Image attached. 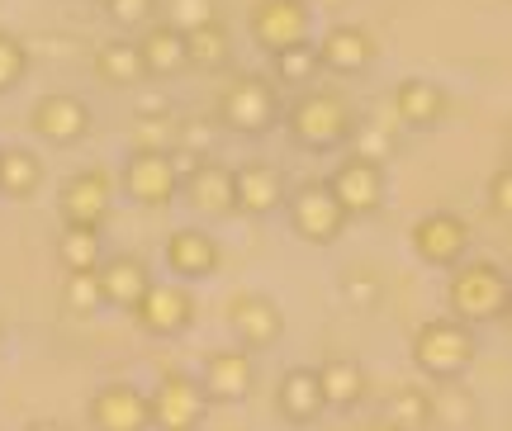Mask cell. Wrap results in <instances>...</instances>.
Returning a JSON list of instances; mask_svg holds the SVG:
<instances>
[{"label": "cell", "mask_w": 512, "mask_h": 431, "mask_svg": "<svg viewBox=\"0 0 512 431\" xmlns=\"http://www.w3.org/2000/svg\"><path fill=\"white\" fill-rule=\"evenodd\" d=\"M280 124H285V133L294 143L309 147V152H337V147H347L356 138L361 119H356V105L342 90L318 86V90H304L299 100H290Z\"/></svg>", "instance_id": "6da1fadb"}, {"label": "cell", "mask_w": 512, "mask_h": 431, "mask_svg": "<svg viewBox=\"0 0 512 431\" xmlns=\"http://www.w3.org/2000/svg\"><path fill=\"white\" fill-rule=\"evenodd\" d=\"M446 308L451 318L470 327L503 323L512 308V280L498 261H460L446 280Z\"/></svg>", "instance_id": "7a4b0ae2"}, {"label": "cell", "mask_w": 512, "mask_h": 431, "mask_svg": "<svg viewBox=\"0 0 512 431\" xmlns=\"http://www.w3.org/2000/svg\"><path fill=\"white\" fill-rule=\"evenodd\" d=\"M413 365H418L422 379L432 384H451L460 379L479 356V342H475V327L460 323V318H427V323L413 332Z\"/></svg>", "instance_id": "3957f363"}, {"label": "cell", "mask_w": 512, "mask_h": 431, "mask_svg": "<svg viewBox=\"0 0 512 431\" xmlns=\"http://www.w3.org/2000/svg\"><path fill=\"white\" fill-rule=\"evenodd\" d=\"M280 119H285V109H280V90H275L271 76L242 72L223 86L219 124L228 133H238V138H266Z\"/></svg>", "instance_id": "277c9868"}, {"label": "cell", "mask_w": 512, "mask_h": 431, "mask_svg": "<svg viewBox=\"0 0 512 431\" xmlns=\"http://www.w3.org/2000/svg\"><path fill=\"white\" fill-rule=\"evenodd\" d=\"M181 166H176V147L162 152V147H133L128 152L124 171H119V185H124V195L133 204H143V209H166V204H176L181 195Z\"/></svg>", "instance_id": "5b68a950"}, {"label": "cell", "mask_w": 512, "mask_h": 431, "mask_svg": "<svg viewBox=\"0 0 512 431\" xmlns=\"http://www.w3.org/2000/svg\"><path fill=\"white\" fill-rule=\"evenodd\" d=\"M285 214H290V228L294 237H304L309 247H332L337 237L347 233L351 214L342 209V199L332 195L328 180H309V185H299L285 204Z\"/></svg>", "instance_id": "8992f818"}, {"label": "cell", "mask_w": 512, "mask_h": 431, "mask_svg": "<svg viewBox=\"0 0 512 431\" xmlns=\"http://www.w3.org/2000/svg\"><path fill=\"white\" fill-rule=\"evenodd\" d=\"M247 34L261 53L313 43V5L309 0H256L247 10Z\"/></svg>", "instance_id": "52a82bcc"}, {"label": "cell", "mask_w": 512, "mask_h": 431, "mask_svg": "<svg viewBox=\"0 0 512 431\" xmlns=\"http://www.w3.org/2000/svg\"><path fill=\"white\" fill-rule=\"evenodd\" d=\"M152 431H200L209 413V394L195 375L185 370H166L152 389Z\"/></svg>", "instance_id": "ba28073f"}, {"label": "cell", "mask_w": 512, "mask_h": 431, "mask_svg": "<svg viewBox=\"0 0 512 431\" xmlns=\"http://www.w3.org/2000/svg\"><path fill=\"white\" fill-rule=\"evenodd\" d=\"M470 223L460 214H451V209H432V214H422L418 223H413V233H408V242H413V256H418L422 266L432 270H456L465 256H470Z\"/></svg>", "instance_id": "9c48e42d"}, {"label": "cell", "mask_w": 512, "mask_h": 431, "mask_svg": "<svg viewBox=\"0 0 512 431\" xmlns=\"http://www.w3.org/2000/svg\"><path fill=\"white\" fill-rule=\"evenodd\" d=\"M110 209H114V180L105 166H86V171L62 180V195H57L62 228H105Z\"/></svg>", "instance_id": "30bf717a"}, {"label": "cell", "mask_w": 512, "mask_h": 431, "mask_svg": "<svg viewBox=\"0 0 512 431\" xmlns=\"http://www.w3.org/2000/svg\"><path fill=\"white\" fill-rule=\"evenodd\" d=\"M195 308L200 304H195V294H190L185 280H166V285L152 280V289L143 294V304L133 308V323H138V332H147V337L171 342V337H181V332L195 327Z\"/></svg>", "instance_id": "8fae6325"}, {"label": "cell", "mask_w": 512, "mask_h": 431, "mask_svg": "<svg viewBox=\"0 0 512 431\" xmlns=\"http://www.w3.org/2000/svg\"><path fill=\"white\" fill-rule=\"evenodd\" d=\"M29 128H34V138H43V143L76 147L91 133V105L81 95H72V90H48L29 109Z\"/></svg>", "instance_id": "7c38bea8"}, {"label": "cell", "mask_w": 512, "mask_h": 431, "mask_svg": "<svg viewBox=\"0 0 512 431\" xmlns=\"http://www.w3.org/2000/svg\"><path fill=\"white\" fill-rule=\"evenodd\" d=\"M86 417H91V431H152V398L124 379H110L91 394Z\"/></svg>", "instance_id": "4fadbf2b"}, {"label": "cell", "mask_w": 512, "mask_h": 431, "mask_svg": "<svg viewBox=\"0 0 512 431\" xmlns=\"http://www.w3.org/2000/svg\"><path fill=\"white\" fill-rule=\"evenodd\" d=\"M181 195L200 218H233L238 214V171L214 157H200L195 171L181 180Z\"/></svg>", "instance_id": "5bb4252c"}, {"label": "cell", "mask_w": 512, "mask_h": 431, "mask_svg": "<svg viewBox=\"0 0 512 431\" xmlns=\"http://www.w3.org/2000/svg\"><path fill=\"white\" fill-rule=\"evenodd\" d=\"M328 185H332V195L342 199V209H347L351 218H370L384 204V162L351 152V157L337 162Z\"/></svg>", "instance_id": "9a60e30c"}, {"label": "cell", "mask_w": 512, "mask_h": 431, "mask_svg": "<svg viewBox=\"0 0 512 431\" xmlns=\"http://www.w3.org/2000/svg\"><path fill=\"white\" fill-rule=\"evenodd\" d=\"M228 327H233L238 346L266 351V346H275L285 337V313H280V304L266 299V294H233V299H228Z\"/></svg>", "instance_id": "2e32d148"}, {"label": "cell", "mask_w": 512, "mask_h": 431, "mask_svg": "<svg viewBox=\"0 0 512 431\" xmlns=\"http://www.w3.org/2000/svg\"><path fill=\"white\" fill-rule=\"evenodd\" d=\"M219 266H223V252H219V242H214V233L185 223V228H176V233L166 237V270H171L176 280H185V285L214 280Z\"/></svg>", "instance_id": "e0dca14e"}, {"label": "cell", "mask_w": 512, "mask_h": 431, "mask_svg": "<svg viewBox=\"0 0 512 431\" xmlns=\"http://www.w3.org/2000/svg\"><path fill=\"white\" fill-rule=\"evenodd\" d=\"M200 384L209 403H242L256 384V365L247 346H228V351H209L200 370Z\"/></svg>", "instance_id": "ac0fdd59"}, {"label": "cell", "mask_w": 512, "mask_h": 431, "mask_svg": "<svg viewBox=\"0 0 512 431\" xmlns=\"http://www.w3.org/2000/svg\"><path fill=\"white\" fill-rule=\"evenodd\" d=\"M238 171V214L247 218H271L275 209L290 204V190H285V171L271 162H242Z\"/></svg>", "instance_id": "d6986e66"}, {"label": "cell", "mask_w": 512, "mask_h": 431, "mask_svg": "<svg viewBox=\"0 0 512 431\" xmlns=\"http://www.w3.org/2000/svg\"><path fill=\"white\" fill-rule=\"evenodd\" d=\"M275 413L285 417L290 427H313L318 417L328 413V398H323L318 370H304V365L285 370L280 384H275Z\"/></svg>", "instance_id": "ffe728a7"}, {"label": "cell", "mask_w": 512, "mask_h": 431, "mask_svg": "<svg viewBox=\"0 0 512 431\" xmlns=\"http://www.w3.org/2000/svg\"><path fill=\"white\" fill-rule=\"evenodd\" d=\"M318 62H323V72H337V76L366 72L375 62V38L361 24H332L328 34L318 38Z\"/></svg>", "instance_id": "44dd1931"}, {"label": "cell", "mask_w": 512, "mask_h": 431, "mask_svg": "<svg viewBox=\"0 0 512 431\" xmlns=\"http://www.w3.org/2000/svg\"><path fill=\"white\" fill-rule=\"evenodd\" d=\"M100 289H105V308H119L133 318V308L143 304V294L152 289V275L138 256H105L100 261Z\"/></svg>", "instance_id": "7402d4cb"}, {"label": "cell", "mask_w": 512, "mask_h": 431, "mask_svg": "<svg viewBox=\"0 0 512 431\" xmlns=\"http://www.w3.org/2000/svg\"><path fill=\"white\" fill-rule=\"evenodd\" d=\"M446 90L427 76H408L394 86V114H399L403 128H437L446 119Z\"/></svg>", "instance_id": "603a6c76"}, {"label": "cell", "mask_w": 512, "mask_h": 431, "mask_svg": "<svg viewBox=\"0 0 512 431\" xmlns=\"http://www.w3.org/2000/svg\"><path fill=\"white\" fill-rule=\"evenodd\" d=\"M95 76L105 81V86H119V90H133L147 81V62H143V48H138V38H110V43H100L95 48Z\"/></svg>", "instance_id": "cb8c5ba5"}, {"label": "cell", "mask_w": 512, "mask_h": 431, "mask_svg": "<svg viewBox=\"0 0 512 431\" xmlns=\"http://www.w3.org/2000/svg\"><path fill=\"white\" fill-rule=\"evenodd\" d=\"M138 48H143L147 76H176L190 67V48H185V29H176L171 19H157L138 34Z\"/></svg>", "instance_id": "d4e9b609"}, {"label": "cell", "mask_w": 512, "mask_h": 431, "mask_svg": "<svg viewBox=\"0 0 512 431\" xmlns=\"http://www.w3.org/2000/svg\"><path fill=\"white\" fill-rule=\"evenodd\" d=\"M318 384H323V398H328L332 413H351L361 398H366V370L347 356H328L318 365Z\"/></svg>", "instance_id": "484cf974"}, {"label": "cell", "mask_w": 512, "mask_h": 431, "mask_svg": "<svg viewBox=\"0 0 512 431\" xmlns=\"http://www.w3.org/2000/svg\"><path fill=\"white\" fill-rule=\"evenodd\" d=\"M43 185V162L29 147H0V195L5 199H34Z\"/></svg>", "instance_id": "4316f807"}, {"label": "cell", "mask_w": 512, "mask_h": 431, "mask_svg": "<svg viewBox=\"0 0 512 431\" xmlns=\"http://www.w3.org/2000/svg\"><path fill=\"white\" fill-rule=\"evenodd\" d=\"M185 48H190V67L195 72H223L233 62V34L223 29V19H209L200 29H190Z\"/></svg>", "instance_id": "83f0119b"}, {"label": "cell", "mask_w": 512, "mask_h": 431, "mask_svg": "<svg viewBox=\"0 0 512 431\" xmlns=\"http://www.w3.org/2000/svg\"><path fill=\"white\" fill-rule=\"evenodd\" d=\"M384 422H394L399 431H427L437 422V408H432V394L422 384H399L389 403H384Z\"/></svg>", "instance_id": "f1b7e54d"}, {"label": "cell", "mask_w": 512, "mask_h": 431, "mask_svg": "<svg viewBox=\"0 0 512 431\" xmlns=\"http://www.w3.org/2000/svg\"><path fill=\"white\" fill-rule=\"evenodd\" d=\"M57 261L62 270L72 275V270H100V228H62L57 237Z\"/></svg>", "instance_id": "f546056e"}, {"label": "cell", "mask_w": 512, "mask_h": 431, "mask_svg": "<svg viewBox=\"0 0 512 431\" xmlns=\"http://www.w3.org/2000/svg\"><path fill=\"white\" fill-rule=\"evenodd\" d=\"M318 72H323L318 43H299V48L271 53V81H280V86H309Z\"/></svg>", "instance_id": "4dcf8cb0"}, {"label": "cell", "mask_w": 512, "mask_h": 431, "mask_svg": "<svg viewBox=\"0 0 512 431\" xmlns=\"http://www.w3.org/2000/svg\"><path fill=\"white\" fill-rule=\"evenodd\" d=\"M62 304L76 318H91L105 308V289H100V270H72L67 285H62Z\"/></svg>", "instance_id": "1f68e13d"}, {"label": "cell", "mask_w": 512, "mask_h": 431, "mask_svg": "<svg viewBox=\"0 0 512 431\" xmlns=\"http://www.w3.org/2000/svg\"><path fill=\"white\" fill-rule=\"evenodd\" d=\"M157 5L162 0H105V15L119 34H143L147 24H157Z\"/></svg>", "instance_id": "d6a6232c"}, {"label": "cell", "mask_w": 512, "mask_h": 431, "mask_svg": "<svg viewBox=\"0 0 512 431\" xmlns=\"http://www.w3.org/2000/svg\"><path fill=\"white\" fill-rule=\"evenodd\" d=\"M24 76H29V48H24V38L0 29V95L19 90Z\"/></svg>", "instance_id": "836d02e7"}, {"label": "cell", "mask_w": 512, "mask_h": 431, "mask_svg": "<svg viewBox=\"0 0 512 431\" xmlns=\"http://www.w3.org/2000/svg\"><path fill=\"white\" fill-rule=\"evenodd\" d=\"M133 147H162V152H171V114H138Z\"/></svg>", "instance_id": "e575fe53"}, {"label": "cell", "mask_w": 512, "mask_h": 431, "mask_svg": "<svg viewBox=\"0 0 512 431\" xmlns=\"http://www.w3.org/2000/svg\"><path fill=\"white\" fill-rule=\"evenodd\" d=\"M489 209H494L503 223H512V162H503L489 176Z\"/></svg>", "instance_id": "d590c367"}, {"label": "cell", "mask_w": 512, "mask_h": 431, "mask_svg": "<svg viewBox=\"0 0 512 431\" xmlns=\"http://www.w3.org/2000/svg\"><path fill=\"white\" fill-rule=\"evenodd\" d=\"M166 19L190 34V29H200V24H209V19H219V15H214V0H176V10Z\"/></svg>", "instance_id": "8d00e7d4"}, {"label": "cell", "mask_w": 512, "mask_h": 431, "mask_svg": "<svg viewBox=\"0 0 512 431\" xmlns=\"http://www.w3.org/2000/svg\"><path fill=\"white\" fill-rule=\"evenodd\" d=\"M342 294H347L356 308H375V304H380V280H375L370 270H356V275H347V280H342Z\"/></svg>", "instance_id": "74e56055"}, {"label": "cell", "mask_w": 512, "mask_h": 431, "mask_svg": "<svg viewBox=\"0 0 512 431\" xmlns=\"http://www.w3.org/2000/svg\"><path fill=\"white\" fill-rule=\"evenodd\" d=\"M24 431H67L62 422H53V417H38V422H29Z\"/></svg>", "instance_id": "f35d334b"}, {"label": "cell", "mask_w": 512, "mask_h": 431, "mask_svg": "<svg viewBox=\"0 0 512 431\" xmlns=\"http://www.w3.org/2000/svg\"><path fill=\"white\" fill-rule=\"evenodd\" d=\"M503 152H508V162H512V119H508V128H503Z\"/></svg>", "instance_id": "ab89813d"}, {"label": "cell", "mask_w": 512, "mask_h": 431, "mask_svg": "<svg viewBox=\"0 0 512 431\" xmlns=\"http://www.w3.org/2000/svg\"><path fill=\"white\" fill-rule=\"evenodd\" d=\"M366 431H399V427H394V422H384V417H380V422H370Z\"/></svg>", "instance_id": "60d3db41"}, {"label": "cell", "mask_w": 512, "mask_h": 431, "mask_svg": "<svg viewBox=\"0 0 512 431\" xmlns=\"http://www.w3.org/2000/svg\"><path fill=\"white\" fill-rule=\"evenodd\" d=\"M503 323H508V337H512V308H508V318H503Z\"/></svg>", "instance_id": "b9f144b4"}, {"label": "cell", "mask_w": 512, "mask_h": 431, "mask_svg": "<svg viewBox=\"0 0 512 431\" xmlns=\"http://www.w3.org/2000/svg\"><path fill=\"white\" fill-rule=\"evenodd\" d=\"M328 5H342V0H328Z\"/></svg>", "instance_id": "7bdbcfd3"}, {"label": "cell", "mask_w": 512, "mask_h": 431, "mask_svg": "<svg viewBox=\"0 0 512 431\" xmlns=\"http://www.w3.org/2000/svg\"><path fill=\"white\" fill-rule=\"evenodd\" d=\"M0 337H5V327H0Z\"/></svg>", "instance_id": "ee69618b"}, {"label": "cell", "mask_w": 512, "mask_h": 431, "mask_svg": "<svg viewBox=\"0 0 512 431\" xmlns=\"http://www.w3.org/2000/svg\"><path fill=\"white\" fill-rule=\"evenodd\" d=\"M100 5H105V0H100Z\"/></svg>", "instance_id": "f6af8a7d"}]
</instances>
